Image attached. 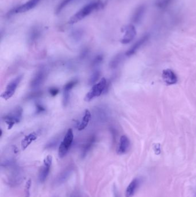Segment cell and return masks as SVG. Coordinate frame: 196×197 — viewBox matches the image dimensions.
<instances>
[{
    "instance_id": "6da1fadb",
    "label": "cell",
    "mask_w": 196,
    "mask_h": 197,
    "mask_svg": "<svg viewBox=\"0 0 196 197\" xmlns=\"http://www.w3.org/2000/svg\"><path fill=\"white\" fill-rule=\"evenodd\" d=\"M102 5L103 3L100 0L94 1L89 3L72 16L69 21V24H73L81 20H83L86 16L90 14L94 11L97 10Z\"/></svg>"
},
{
    "instance_id": "7a4b0ae2",
    "label": "cell",
    "mask_w": 196,
    "mask_h": 197,
    "mask_svg": "<svg viewBox=\"0 0 196 197\" xmlns=\"http://www.w3.org/2000/svg\"><path fill=\"white\" fill-rule=\"evenodd\" d=\"M4 168L10 170V172L7 175L8 184L12 187H15L21 183L24 177V174L19 167L14 164Z\"/></svg>"
},
{
    "instance_id": "3957f363",
    "label": "cell",
    "mask_w": 196,
    "mask_h": 197,
    "mask_svg": "<svg viewBox=\"0 0 196 197\" xmlns=\"http://www.w3.org/2000/svg\"><path fill=\"white\" fill-rule=\"evenodd\" d=\"M109 84L105 78L103 77L98 83L92 86L90 91L86 95L85 100L86 102H90L96 98L99 97L102 94L105 93L108 90Z\"/></svg>"
},
{
    "instance_id": "277c9868",
    "label": "cell",
    "mask_w": 196,
    "mask_h": 197,
    "mask_svg": "<svg viewBox=\"0 0 196 197\" xmlns=\"http://www.w3.org/2000/svg\"><path fill=\"white\" fill-rule=\"evenodd\" d=\"M23 117V109L21 107H17L11 112L2 117L3 120L8 126V129H11L15 124H19Z\"/></svg>"
},
{
    "instance_id": "5b68a950",
    "label": "cell",
    "mask_w": 196,
    "mask_h": 197,
    "mask_svg": "<svg viewBox=\"0 0 196 197\" xmlns=\"http://www.w3.org/2000/svg\"><path fill=\"white\" fill-rule=\"evenodd\" d=\"M74 140V134L72 129H69L66 133L62 141L59 145L58 155L60 158H64L70 151Z\"/></svg>"
},
{
    "instance_id": "8992f818",
    "label": "cell",
    "mask_w": 196,
    "mask_h": 197,
    "mask_svg": "<svg viewBox=\"0 0 196 197\" xmlns=\"http://www.w3.org/2000/svg\"><path fill=\"white\" fill-rule=\"evenodd\" d=\"M23 78V75H19L13 79L8 84L5 91L2 93V94L1 95V97L5 100H8L9 98H11L14 95L17 86L20 84V82L21 81Z\"/></svg>"
},
{
    "instance_id": "52a82bcc",
    "label": "cell",
    "mask_w": 196,
    "mask_h": 197,
    "mask_svg": "<svg viewBox=\"0 0 196 197\" xmlns=\"http://www.w3.org/2000/svg\"><path fill=\"white\" fill-rule=\"evenodd\" d=\"M74 171V165L70 164L67 166L55 177L54 181V184L55 186H58L65 183L72 175Z\"/></svg>"
},
{
    "instance_id": "ba28073f",
    "label": "cell",
    "mask_w": 196,
    "mask_h": 197,
    "mask_svg": "<svg viewBox=\"0 0 196 197\" xmlns=\"http://www.w3.org/2000/svg\"><path fill=\"white\" fill-rule=\"evenodd\" d=\"M52 163V158L51 156H47L44 160L43 164L40 170L38 180L40 183H43L46 181L48 177L50 170L51 168Z\"/></svg>"
},
{
    "instance_id": "9c48e42d",
    "label": "cell",
    "mask_w": 196,
    "mask_h": 197,
    "mask_svg": "<svg viewBox=\"0 0 196 197\" xmlns=\"http://www.w3.org/2000/svg\"><path fill=\"white\" fill-rule=\"evenodd\" d=\"M47 77V72L46 70L40 69L35 73L30 82V86L31 88L36 89L41 86L46 81Z\"/></svg>"
},
{
    "instance_id": "30bf717a",
    "label": "cell",
    "mask_w": 196,
    "mask_h": 197,
    "mask_svg": "<svg viewBox=\"0 0 196 197\" xmlns=\"http://www.w3.org/2000/svg\"><path fill=\"white\" fill-rule=\"evenodd\" d=\"M94 118L96 121L100 123H104L109 118V111L106 107L100 105L94 110Z\"/></svg>"
},
{
    "instance_id": "8fae6325",
    "label": "cell",
    "mask_w": 196,
    "mask_h": 197,
    "mask_svg": "<svg viewBox=\"0 0 196 197\" xmlns=\"http://www.w3.org/2000/svg\"><path fill=\"white\" fill-rule=\"evenodd\" d=\"M78 80L74 79L72 81L66 83L63 87V105L64 107H66L68 105L70 98V93L72 91V88L77 86L78 84Z\"/></svg>"
},
{
    "instance_id": "7c38bea8",
    "label": "cell",
    "mask_w": 196,
    "mask_h": 197,
    "mask_svg": "<svg viewBox=\"0 0 196 197\" xmlns=\"http://www.w3.org/2000/svg\"><path fill=\"white\" fill-rule=\"evenodd\" d=\"M40 0H29L26 2L25 4L20 5L19 7L14 8L12 10L9 14H13L16 13H21L26 12L31 10L33 8L36 7L38 4Z\"/></svg>"
},
{
    "instance_id": "4fadbf2b",
    "label": "cell",
    "mask_w": 196,
    "mask_h": 197,
    "mask_svg": "<svg viewBox=\"0 0 196 197\" xmlns=\"http://www.w3.org/2000/svg\"><path fill=\"white\" fill-rule=\"evenodd\" d=\"M147 11V6L145 4H141L135 9L133 12L131 20L134 24H139L144 18Z\"/></svg>"
},
{
    "instance_id": "5bb4252c",
    "label": "cell",
    "mask_w": 196,
    "mask_h": 197,
    "mask_svg": "<svg viewBox=\"0 0 196 197\" xmlns=\"http://www.w3.org/2000/svg\"><path fill=\"white\" fill-rule=\"evenodd\" d=\"M142 183V179L140 177L133 179L127 187L125 191V197H132L136 192Z\"/></svg>"
},
{
    "instance_id": "9a60e30c",
    "label": "cell",
    "mask_w": 196,
    "mask_h": 197,
    "mask_svg": "<svg viewBox=\"0 0 196 197\" xmlns=\"http://www.w3.org/2000/svg\"><path fill=\"white\" fill-rule=\"evenodd\" d=\"M136 35V30L133 24H130L125 28L124 36L121 40L123 44H128L131 42Z\"/></svg>"
},
{
    "instance_id": "2e32d148",
    "label": "cell",
    "mask_w": 196,
    "mask_h": 197,
    "mask_svg": "<svg viewBox=\"0 0 196 197\" xmlns=\"http://www.w3.org/2000/svg\"><path fill=\"white\" fill-rule=\"evenodd\" d=\"M149 38L150 35L149 34H145L143 36H142L141 38H140L136 43H135V44L133 45V46L126 52L125 55L127 57H130L133 55L141 47L144 45L149 40Z\"/></svg>"
},
{
    "instance_id": "e0dca14e",
    "label": "cell",
    "mask_w": 196,
    "mask_h": 197,
    "mask_svg": "<svg viewBox=\"0 0 196 197\" xmlns=\"http://www.w3.org/2000/svg\"><path fill=\"white\" fill-rule=\"evenodd\" d=\"M162 76L164 83L167 85H174L177 83L178 78L176 73L170 69L163 70Z\"/></svg>"
},
{
    "instance_id": "ac0fdd59",
    "label": "cell",
    "mask_w": 196,
    "mask_h": 197,
    "mask_svg": "<svg viewBox=\"0 0 196 197\" xmlns=\"http://www.w3.org/2000/svg\"><path fill=\"white\" fill-rule=\"evenodd\" d=\"M131 146V142L130 139L126 136H122L120 139L119 144L118 146L117 152L119 155H123L127 153L130 150Z\"/></svg>"
},
{
    "instance_id": "d6986e66",
    "label": "cell",
    "mask_w": 196,
    "mask_h": 197,
    "mask_svg": "<svg viewBox=\"0 0 196 197\" xmlns=\"http://www.w3.org/2000/svg\"><path fill=\"white\" fill-rule=\"evenodd\" d=\"M96 139H97V137L95 134H93L87 139V140L86 141L82 149V152H81L82 158H85L88 154V153L92 150L93 146L94 145L96 142Z\"/></svg>"
},
{
    "instance_id": "ffe728a7",
    "label": "cell",
    "mask_w": 196,
    "mask_h": 197,
    "mask_svg": "<svg viewBox=\"0 0 196 197\" xmlns=\"http://www.w3.org/2000/svg\"><path fill=\"white\" fill-rule=\"evenodd\" d=\"M38 138V134L36 132H32L26 136L21 141V148L23 150H25L31 144V143L35 141Z\"/></svg>"
},
{
    "instance_id": "44dd1931",
    "label": "cell",
    "mask_w": 196,
    "mask_h": 197,
    "mask_svg": "<svg viewBox=\"0 0 196 197\" xmlns=\"http://www.w3.org/2000/svg\"><path fill=\"white\" fill-rule=\"evenodd\" d=\"M91 118H92L91 112L89 110H86L84 117H82L81 122L79 123V125H77V129L79 131H81L85 129L89 124Z\"/></svg>"
},
{
    "instance_id": "7402d4cb",
    "label": "cell",
    "mask_w": 196,
    "mask_h": 197,
    "mask_svg": "<svg viewBox=\"0 0 196 197\" xmlns=\"http://www.w3.org/2000/svg\"><path fill=\"white\" fill-rule=\"evenodd\" d=\"M175 0H156L155 5L159 9H166L174 2Z\"/></svg>"
},
{
    "instance_id": "603a6c76",
    "label": "cell",
    "mask_w": 196,
    "mask_h": 197,
    "mask_svg": "<svg viewBox=\"0 0 196 197\" xmlns=\"http://www.w3.org/2000/svg\"><path fill=\"white\" fill-rule=\"evenodd\" d=\"M123 55L122 54H118L116 55L109 63V66L111 69H116L120 65L121 62L123 59Z\"/></svg>"
},
{
    "instance_id": "cb8c5ba5",
    "label": "cell",
    "mask_w": 196,
    "mask_h": 197,
    "mask_svg": "<svg viewBox=\"0 0 196 197\" xmlns=\"http://www.w3.org/2000/svg\"><path fill=\"white\" fill-rule=\"evenodd\" d=\"M101 76V72L100 71V70H95L93 73L92 75L90 76L89 81H88V84L89 86H94V84H96V83L98 81V80L100 77Z\"/></svg>"
},
{
    "instance_id": "d4e9b609",
    "label": "cell",
    "mask_w": 196,
    "mask_h": 197,
    "mask_svg": "<svg viewBox=\"0 0 196 197\" xmlns=\"http://www.w3.org/2000/svg\"><path fill=\"white\" fill-rule=\"evenodd\" d=\"M60 136H57L54 138L51 139L45 146V149H52L56 148L59 143L60 139Z\"/></svg>"
},
{
    "instance_id": "484cf974",
    "label": "cell",
    "mask_w": 196,
    "mask_h": 197,
    "mask_svg": "<svg viewBox=\"0 0 196 197\" xmlns=\"http://www.w3.org/2000/svg\"><path fill=\"white\" fill-rule=\"evenodd\" d=\"M43 94V92L42 91H34L33 92H31L26 95V96L25 97V99L29 100L32 99H36V98H39Z\"/></svg>"
},
{
    "instance_id": "4316f807",
    "label": "cell",
    "mask_w": 196,
    "mask_h": 197,
    "mask_svg": "<svg viewBox=\"0 0 196 197\" xmlns=\"http://www.w3.org/2000/svg\"><path fill=\"white\" fill-rule=\"evenodd\" d=\"M104 60V57L102 54H98L93 59L91 63L92 67H96L101 64Z\"/></svg>"
},
{
    "instance_id": "83f0119b",
    "label": "cell",
    "mask_w": 196,
    "mask_h": 197,
    "mask_svg": "<svg viewBox=\"0 0 196 197\" xmlns=\"http://www.w3.org/2000/svg\"><path fill=\"white\" fill-rule=\"evenodd\" d=\"M74 0H63L57 8L56 13L57 14L60 13L66 7H67L69 4H70L71 2H72Z\"/></svg>"
},
{
    "instance_id": "f1b7e54d",
    "label": "cell",
    "mask_w": 196,
    "mask_h": 197,
    "mask_svg": "<svg viewBox=\"0 0 196 197\" xmlns=\"http://www.w3.org/2000/svg\"><path fill=\"white\" fill-rule=\"evenodd\" d=\"M46 111V107L40 103H36L35 105V114L38 115Z\"/></svg>"
},
{
    "instance_id": "f546056e",
    "label": "cell",
    "mask_w": 196,
    "mask_h": 197,
    "mask_svg": "<svg viewBox=\"0 0 196 197\" xmlns=\"http://www.w3.org/2000/svg\"><path fill=\"white\" fill-rule=\"evenodd\" d=\"M59 88H58L57 87H51L48 89L49 94L53 97L57 96L59 93Z\"/></svg>"
},
{
    "instance_id": "4dcf8cb0",
    "label": "cell",
    "mask_w": 196,
    "mask_h": 197,
    "mask_svg": "<svg viewBox=\"0 0 196 197\" xmlns=\"http://www.w3.org/2000/svg\"><path fill=\"white\" fill-rule=\"evenodd\" d=\"M31 186V179H29L28 181H27L25 191H26V197H29Z\"/></svg>"
},
{
    "instance_id": "1f68e13d",
    "label": "cell",
    "mask_w": 196,
    "mask_h": 197,
    "mask_svg": "<svg viewBox=\"0 0 196 197\" xmlns=\"http://www.w3.org/2000/svg\"><path fill=\"white\" fill-rule=\"evenodd\" d=\"M113 197H121V195L118 191V189L115 186H114L113 189Z\"/></svg>"
},
{
    "instance_id": "d6a6232c",
    "label": "cell",
    "mask_w": 196,
    "mask_h": 197,
    "mask_svg": "<svg viewBox=\"0 0 196 197\" xmlns=\"http://www.w3.org/2000/svg\"><path fill=\"white\" fill-rule=\"evenodd\" d=\"M70 197H81V195H80V193L79 192V191H74L72 193Z\"/></svg>"
},
{
    "instance_id": "836d02e7",
    "label": "cell",
    "mask_w": 196,
    "mask_h": 197,
    "mask_svg": "<svg viewBox=\"0 0 196 197\" xmlns=\"http://www.w3.org/2000/svg\"><path fill=\"white\" fill-rule=\"evenodd\" d=\"M2 136V130H1V137Z\"/></svg>"
},
{
    "instance_id": "e575fe53",
    "label": "cell",
    "mask_w": 196,
    "mask_h": 197,
    "mask_svg": "<svg viewBox=\"0 0 196 197\" xmlns=\"http://www.w3.org/2000/svg\"></svg>"
}]
</instances>
